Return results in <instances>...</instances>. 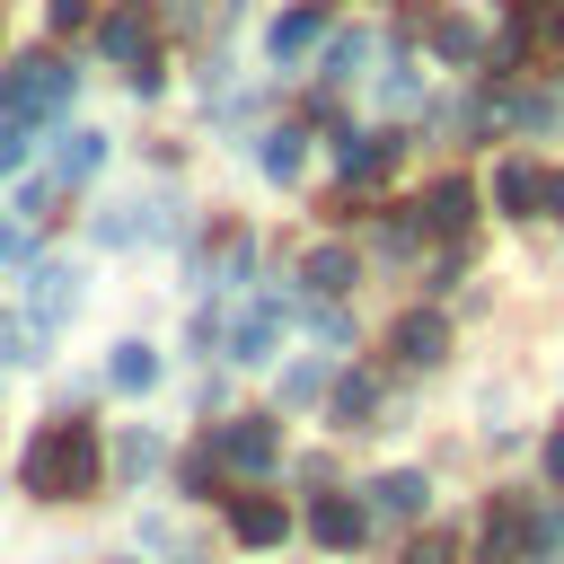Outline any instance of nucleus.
Returning a JSON list of instances; mask_svg holds the SVG:
<instances>
[{"mask_svg":"<svg viewBox=\"0 0 564 564\" xmlns=\"http://www.w3.org/2000/svg\"><path fill=\"white\" fill-rule=\"evenodd\" d=\"M229 538H238V546H282V538H291V511H282L273 494H238V502H229Z\"/></svg>","mask_w":564,"mask_h":564,"instance_id":"nucleus-4","label":"nucleus"},{"mask_svg":"<svg viewBox=\"0 0 564 564\" xmlns=\"http://www.w3.org/2000/svg\"><path fill=\"white\" fill-rule=\"evenodd\" d=\"M159 379V352L150 344H115V388H150Z\"/></svg>","mask_w":564,"mask_h":564,"instance_id":"nucleus-19","label":"nucleus"},{"mask_svg":"<svg viewBox=\"0 0 564 564\" xmlns=\"http://www.w3.org/2000/svg\"><path fill=\"white\" fill-rule=\"evenodd\" d=\"M256 167H264V176H300V132H264Z\"/></svg>","mask_w":564,"mask_h":564,"instance_id":"nucleus-21","label":"nucleus"},{"mask_svg":"<svg viewBox=\"0 0 564 564\" xmlns=\"http://www.w3.org/2000/svg\"><path fill=\"white\" fill-rule=\"evenodd\" d=\"M405 564H449V538H414V546H405Z\"/></svg>","mask_w":564,"mask_h":564,"instance_id":"nucleus-25","label":"nucleus"},{"mask_svg":"<svg viewBox=\"0 0 564 564\" xmlns=\"http://www.w3.org/2000/svg\"><path fill=\"white\" fill-rule=\"evenodd\" d=\"M18 485H26L35 502H79V494L97 485V432H88V423L35 432V449L18 458Z\"/></svg>","mask_w":564,"mask_h":564,"instance_id":"nucleus-1","label":"nucleus"},{"mask_svg":"<svg viewBox=\"0 0 564 564\" xmlns=\"http://www.w3.org/2000/svg\"><path fill=\"white\" fill-rule=\"evenodd\" d=\"M397 361H405V370L449 361V326H441V317H423V308H414V317H397Z\"/></svg>","mask_w":564,"mask_h":564,"instance_id":"nucleus-7","label":"nucleus"},{"mask_svg":"<svg viewBox=\"0 0 564 564\" xmlns=\"http://www.w3.org/2000/svg\"><path fill=\"white\" fill-rule=\"evenodd\" d=\"M335 159H344V185H379V176H397L405 141H397V132H344Z\"/></svg>","mask_w":564,"mask_h":564,"instance_id":"nucleus-3","label":"nucleus"},{"mask_svg":"<svg viewBox=\"0 0 564 564\" xmlns=\"http://www.w3.org/2000/svg\"><path fill=\"white\" fill-rule=\"evenodd\" d=\"M529 555V520H520V502L502 494L494 511H485V564H520Z\"/></svg>","mask_w":564,"mask_h":564,"instance_id":"nucleus-9","label":"nucleus"},{"mask_svg":"<svg viewBox=\"0 0 564 564\" xmlns=\"http://www.w3.org/2000/svg\"><path fill=\"white\" fill-rule=\"evenodd\" d=\"M300 282H308V291H317V300H335V291H344V282H352V256H344V247H317V256H308V264H300Z\"/></svg>","mask_w":564,"mask_h":564,"instance_id":"nucleus-14","label":"nucleus"},{"mask_svg":"<svg viewBox=\"0 0 564 564\" xmlns=\"http://www.w3.org/2000/svg\"><path fill=\"white\" fill-rule=\"evenodd\" d=\"M317 388H326V370H317V361H300V370H291V379H282V397H291V405H308V397H317Z\"/></svg>","mask_w":564,"mask_h":564,"instance_id":"nucleus-24","label":"nucleus"},{"mask_svg":"<svg viewBox=\"0 0 564 564\" xmlns=\"http://www.w3.org/2000/svg\"><path fill=\"white\" fill-rule=\"evenodd\" d=\"M546 476L564 485V432H546Z\"/></svg>","mask_w":564,"mask_h":564,"instance_id":"nucleus-28","label":"nucleus"},{"mask_svg":"<svg viewBox=\"0 0 564 564\" xmlns=\"http://www.w3.org/2000/svg\"><path fill=\"white\" fill-rule=\"evenodd\" d=\"M97 35H106V53H115V62H150V9H141V0H132V9H115Z\"/></svg>","mask_w":564,"mask_h":564,"instance_id":"nucleus-11","label":"nucleus"},{"mask_svg":"<svg viewBox=\"0 0 564 564\" xmlns=\"http://www.w3.org/2000/svg\"><path fill=\"white\" fill-rule=\"evenodd\" d=\"M308 538H317L326 555H352V546H361V502H344V494H326V502L308 511Z\"/></svg>","mask_w":564,"mask_h":564,"instance_id":"nucleus-8","label":"nucleus"},{"mask_svg":"<svg viewBox=\"0 0 564 564\" xmlns=\"http://www.w3.org/2000/svg\"><path fill=\"white\" fill-rule=\"evenodd\" d=\"M370 494H379V511H388V520H414V511H423V502H432V485H423V476H414V467H397V476H379V485H370Z\"/></svg>","mask_w":564,"mask_h":564,"instance_id":"nucleus-12","label":"nucleus"},{"mask_svg":"<svg viewBox=\"0 0 564 564\" xmlns=\"http://www.w3.org/2000/svg\"><path fill=\"white\" fill-rule=\"evenodd\" d=\"M370 405H379V388H370L361 370H352V379H335V423H361Z\"/></svg>","mask_w":564,"mask_h":564,"instance_id":"nucleus-22","label":"nucleus"},{"mask_svg":"<svg viewBox=\"0 0 564 564\" xmlns=\"http://www.w3.org/2000/svg\"><path fill=\"white\" fill-rule=\"evenodd\" d=\"M273 317H282L273 300H264V308H247V326L229 335V361H264V344H273Z\"/></svg>","mask_w":564,"mask_h":564,"instance_id":"nucleus-17","label":"nucleus"},{"mask_svg":"<svg viewBox=\"0 0 564 564\" xmlns=\"http://www.w3.org/2000/svg\"><path fill=\"white\" fill-rule=\"evenodd\" d=\"M53 26H88V0H53Z\"/></svg>","mask_w":564,"mask_h":564,"instance_id":"nucleus-27","label":"nucleus"},{"mask_svg":"<svg viewBox=\"0 0 564 564\" xmlns=\"http://www.w3.org/2000/svg\"><path fill=\"white\" fill-rule=\"evenodd\" d=\"M361 62H370V35H335L326 44V79H361Z\"/></svg>","mask_w":564,"mask_h":564,"instance_id":"nucleus-20","label":"nucleus"},{"mask_svg":"<svg viewBox=\"0 0 564 564\" xmlns=\"http://www.w3.org/2000/svg\"><path fill=\"white\" fill-rule=\"evenodd\" d=\"M467 212H476V194H467L458 176H441V185H432V212H423V220H432V229H467Z\"/></svg>","mask_w":564,"mask_h":564,"instance_id":"nucleus-16","label":"nucleus"},{"mask_svg":"<svg viewBox=\"0 0 564 564\" xmlns=\"http://www.w3.org/2000/svg\"><path fill=\"white\" fill-rule=\"evenodd\" d=\"M70 79H79V70H62V62H44V53H35V62H18V70L0 79V106H9V115H44V106H62V97H70Z\"/></svg>","mask_w":564,"mask_h":564,"instance_id":"nucleus-2","label":"nucleus"},{"mask_svg":"<svg viewBox=\"0 0 564 564\" xmlns=\"http://www.w3.org/2000/svg\"><path fill=\"white\" fill-rule=\"evenodd\" d=\"M238 476H264L273 458H282V441H273V423H220V441H212Z\"/></svg>","mask_w":564,"mask_h":564,"instance_id":"nucleus-5","label":"nucleus"},{"mask_svg":"<svg viewBox=\"0 0 564 564\" xmlns=\"http://www.w3.org/2000/svg\"><path fill=\"white\" fill-rule=\"evenodd\" d=\"M494 203H502L511 220H538V203H546V167H529V159L494 167Z\"/></svg>","mask_w":564,"mask_h":564,"instance_id":"nucleus-6","label":"nucleus"},{"mask_svg":"<svg viewBox=\"0 0 564 564\" xmlns=\"http://www.w3.org/2000/svg\"><path fill=\"white\" fill-rule=\"evenodd\" d=\"M317 35H326V18H317V9H282V18L264 26V53H273V62H300Z\"/></svg>","mask_w":564,"mask_h":564,"instance_id":"nucleus-10","label":"nucleus"},{"mask_svg":"<svg viewBox=\"0 0 564 564\" xmlns=\"http://www.w3.org/2000/svg\"><path fill=\"white\" fill-rule=\"evenodd\" d=\"M62 308H79V273H62V264H44V273H35V326H53Z\"/></svg>","mask_w":564,"mask_h":564,"instance_id":"nucleus-13","label":"nucleus"},{"mask_svg":"<svg viewBox=\"0 0 564 564\" xmlns=\"http://www.w3.org/2000/svg\"><path fill=\"white\" fill-rule=\"evenodd\" d=\"M18 159H26V132H18V123H0V176H9Z\"/></svg>","mask_w":564,"mask_h":564,"instance_id":"nucleus-26","label":"nucleus"},{"mask_svg":"<svg viewBox=\"0 0 564 564\" xmlns=\"http://www.w3.org/2000/svg\"><path fill=\"white\" fill-rule=\"evenodd\" d=\"M97 167H106V132H70V141H62V176L79 185V176H97Z\"/></svg>","mask_w":564,"mask_h":564,"instance_id":"nucleus-18","label":"nucleus"},{"mask_svg":"<svg viewBox=\"0 0 564 564\" xmlns=\"http://www.w3.org/2000/svg\"><path fill=\"white\" fill-rule=\"evenodd\" d=\"M115 467H123V476H150V467H159V441H150V432H123Z\"/></svg>","mask_w":564,"mask_h":564,"instance_id":"nucleus-23","label":"nucleus"},{"mask_svg":"<svg viewBox=\"0 0 564 564\" xmlns=\"http://www.w3.org/2000/svg\"><path fill=\"white\" fill-rule=\"evenodd\" d=\"M432 53H441V62H476V18H458V9L432 18Z\"/></svg>","mask_w":564,"mask_h":564,"instance_id":"nucleus-15","label":"nucleus"}]
</instances>
